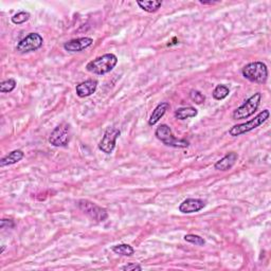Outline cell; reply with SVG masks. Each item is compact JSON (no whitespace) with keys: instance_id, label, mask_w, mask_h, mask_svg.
<instances>
[{"instance_id":"9c48e42d","label":"cell","mask_w":271,"mask_h":271,"mask_svg":"<svg viewBox=\"0 0 271 271\" xmlns=\"http://www.w3.org/2000/svg\"><path fill=\"white\" fill-rule=\"evenodd\" d=\"M120 135H121V131L118 128L108 127L99 143V148L105 154H111L116 147V142Z\"/></svg>"},{"instance_id":"277c9868","label":"cell","mask_w":271,"mask_h":271,"mask_svg":"<svg viewBox=\"0 0 271 271\" xmlns=\"http://www.w3.org/2000/svg\"><path fill=\"white\" fill-rule=\"evenodd\" d=\"M262 93L256 92L253 95H251L248 100L244 102L243 105H240L238 108L232 113L233 120H245L249 117L253 116L255 111L257 110L258 106L261 104Z\"/></svg>"},{"instance_id":"8992f818","label":"cell","mask_w":271,"mask_h":271,"mask_svg":"<svg viewBox=\"0 0 271 271\" xmlns=\"http://www.w3.org/2000/svg\"><path fill=\"white\" fill-rule=\"evenodd\" d=\"M77 206H79L81 211H83V213H85L90 218L95 221L102 222L108 218L107 210L98 206V204L92 201L87 199H81L77 202Z\"/></svg>"},{"instance_id":"5b68a950","label":"cell","mask_w":271,"mask_h":271,"mask_svg":"<svg viewBox=\"0 0 271 271\" xmlns=\"http://www.w3.org/2000/svg\"><path fill=\"white\" fill-rule=\"evenodd\" d=\"M155 135L166 146L176 147V148H185L190 145L189 141L183 139H177V138L174 137L170 126H167L166 124H161L159 127L156 129Z\"/></svg>"},{"instance_id":"d6986e66","label":"cell","mask_w":271,"mask_h":271,"mask_svg":"<svg viewBox=\"0 0 271 271\" xmlns=\"http://www.w3.org/2000/svg\"><path fill=\"white\" fill-rule=\"evenodd\" d=\"M230 93V89H229L228 86L226 85H217L215 87V89L213 90V98L217 101H221L226 99L227 96Z\"/></svg>"},{"instance_id":"5bb4252c","label":"cell","mask_w":271,"mask_h":271,"mask_svg":"<svg viewBox=\"0 0 271 271\" xmlns=\"http://www.w3.org/2000/svg\"><path fill=\"white\" fill-rule=\"evenodd\" d=\"M170 108H171V105H170V103H167V102H162V103L158 104V106L153 110L152 116H150V118H149V121H148L149 126L157 124L159 120L164 116L165 112L170 109Z\"/></svg>"},{"instance_id":"4fadbf2b","label":"cell","mask_w":271,"mask_h":271,"mask_svg":"<svg viewBox=\"0 0 271 271\" xmlns=\"http://www.w3.org/2000/svg\"><path fill=\"white\" fill-rule=\"evenodd\" d=\"M238 159V155L234 152H231L227 154L224 158H221L220 160H218L216 162L214 168L217 171H222V172H226L231 170L233 167V165L236 163V161Z\"/></svg>"},{"instance_id":"30bf717a","label":"cell","mask_w":271,"mask_h":271,"mask_svg":"<svg viewBox=\"0 0 271 271\" xmlns=\"http://www.w3.org/2000/svg\"><path fill=\"white\" fill-rule=\"evenodd\" d=\"M204 207H206V201L204 200L198 199V198H188L180 204L179 211L184 214H191L199 212Z\"/></svg>"},{"instance_id":"ffe728a7","label":"cell","mask_w":271,"mask_h":271,"mask_svg":"<svg viewBox=\"0 0 271 271\" xmlns=\"http://www.w3.org/2000/svg\"><path fill=\"white\" fill-rule=\"evenodd\" d=\"M30 13L28 12H19V13L15 14L13 17L11 18L12 22L14 23V25H22V23H25L26 21H28L30 19Z\"/></svg>"},{"instance_id":"d4e9b609","label":"cell","mask_w":271,"mask_h":271,"mask_svg":"<svg viewBox=\"0 0 271 271\" xmlns=\"http://www.w3.org/2000/svg\"><path fill=\"white\" fill-rule=\"evenodd\" d=\"M5 225H7L8 228H13L14 222H13V220H11V219H2L1 220V229H3Z\"/></svg>"},{"instance_id":"7402d4cb","label":"cell","mask_w":271,"mask_h":271,"mask_svg":"<svg viewBox=\"0 0 271 271\" xmlns=\"http://www.w3.org/2000/svg\"><path fill=\"white\" fill-rule=\"evenodd\" d=\"M184 240L188 243L194 244L196 246H203L206 244V240L199 235H195V234H186L184 236Z\"/></svg>"},{"instance_id":"ac0fdd59","label":"cell","mask_w":271,"mask_h":271,"mask_svg":"<svg viewBox=\"0 0 271 271\" xmlns=\"http://www.w3.org/2000/svg\"><path fill=\"white\" fill-rule=\"evenodd\" d=\"M111 249L116 254L123 255V256H130L134 254V252H135V249L127 244H121V245L113 246Z\"/></svg>"},{"instance_id":"9a60e30c","label":"cell","mask_w":271,"mask_h":271,"mask_svg":"<svg viewBox=\"0 0 271 271\" xmlns=\"http://www.w3.org/2000/svg\"><path fill=\"white\" fill-rule=\"evenodd\" d=\"M25 157V153L22 152L20 149H15L13 152L9 153L5 157H3L1 160H0V166H7V165H12L15 164L17 162H19L20 160H22V158Z\"/></svg>"},{"instance_id":"3957f363","label":"cell","mask_w":271,"mask_h":271,"mask_svg":"<svg viewBox=\"0 0 271 271\" xmlns=\"http://www.w3.org/2000/svg\"><path fill=\"white\" fill-rule=\"evenodd\" d=\"M269 117H270V111L268 109H265L258 113L256 117H254V119L250 120V121H247L246 123H242V124L234 125L233 127H231L230 130H229V134H230V136H232V137L242 136V135L246 134V132L253 130V129L257 128L258 126L264 124L269 119Z\"/></svg>"},{"instance_id":"e0dca14e","label":"cell","mask_w":271,"mask_h":271,"mask_svg":"<svg viewBox=\"0 0 271 271\" xmlns=\"http://www.w3.org/2000/svg\"><path fill=\"white\" fill-rule=\"evenodd\" d=\"M197 114H198L197 109L192 106L178 108V109L175 111V117L178 120H186V119L195 118Z\"/></svg>"},{"instance_id":"ba28073f","label":"cell","mask_w":271,"mask_h":271,"mask_svg":"<svg viewBox=\"0 0 271 271\" xmlns=\"http://www.w3.org/2000/svg\"><path fill=\"white\" fill-rule=\"evenodd\" d=\"M44 44L43 36L38 33H30L22 38L16 46V51L19 53H29L38 50Z\"/></svg>"},{"instance_id":"44dd1931","label":"cell","mask_w":271,"mask_h":271,"mask_svg":"<svg viewBox=\"0 0 271 271\" xmlns=\"http://www.w3.org/2000/svg\"><path fill=\"white\" fill-rule=\"evenodd\" d=\"M16 87V81L14 79H9L3 81L1 84H0V91L2 93H8L13 91Z\"/></svg>"},{"instance_id":"8fae6325","label":"cell","mask_w":271,"mask_h":271,"mask_svg":"<svg viewBox=\"0 0 271 271\" xmlns=\"http://www.w3.org/2000/svg\"><path fill=\"white\" fill-rule=\"evenodd\" d=\"M93 44V39L90 37H80L71 39L64 44V49L68 52H81L87 49Z\"/></svg>"},{"instance_id":"2e32d148","label":"cell","mask_w":271,"mask_h":271,"mask_svg":"<svg viewBox=\"0 0 271 271\" xmlns=\"http://www.w3.org/2000/svg\"><path fill=\"white\" fill-rule=\"evenodd\" d=\"M137 4L147 13H155L161 8L162 1L160 0H138Z\"/></svg>"},{"instance_id":"cb8c5ba5","label":"cell","mask_w":271,"mask_h":271,"mask_svg":"<svg viewBox=\"0 0 271 271\" xmlns=\"http://www.w3.org/2000/svg\"><path fill=\"white\" fill-rule=\"evenodd\" d=\"M121 269H122V270H125V271H130V270H142V267L140 266L139 264H127V265H125V266H123Z\"/></svg>"},{"instance_id":"6da1fadb","label":"cell","mask_w":271,"mask_h":271,"mask_svg":"<svg viewBox=\"0 0 271 271\" xmlns=\"http://www.w3.org/2000/svg\"><path fill=\"white\" fill-rule=\"evenodd\" d=\"M118 64V57L112 53H107L100 57H96L93 61L89 62L86 69L96 75H104L116 67Z\"/></svg>"},{"instance_id":"7c38bea8","label":"cell","mask_w":271,"mask_h":271,"mask_svg":"<svg viewBox=\"0 0 271 271\" xmlns=\"http://www.w3.org/2000/svg\"><path fill=\"white\" fill-rule=\"evenodd\" d=\"M96 88H98V81L87 80L85 82L79 84V85H76L75 91L77 96H80V98H86V96H89L92 93H94Z\"/></svg>"},{"instance_id":"603a6c76","label":"cell","mask_w":271,"mask_h":271,"mask_svg":"<svg viewBox=\"0 0 271 271\" xmlns=\"http://www.w3.org/2000/svg\"><path fill=\"white\" fill-rule=\"evenodd\" d=\"M190 98L193 102H194V103H196L198 105L204 103V101H206V96H204L200 91H198V90H194V89L191 90Z\"/></svg>"},{"instance_id":"52a82bcc","label":"cell","mask_w":271,"mask_h":271,"mask_svg":"<svg viewBox=\"0 0 271 271\" xmlns=\"http://www.w3.org/2000/svg\"><path fill=\"white\" fill-rule=\"evenodd\" d=\"M71 139V128L68 123H62L56 126L51 132L49 137V142L53 146L66 147Z\"/></svg>"},{"instance_id":"7a4b0ae2","label":"cell","mask_w":271,"mask_h":271,"mask_svg":"<svg viewBox=\"0 0 271 271\" xmlns=\"http://www.w3.org/2000/svg\"><path fill=\"white\" fill-rule=\"evenodd\" d=\"M245 79L257 84H265L268 79V68L263 62H253L247 64L242 69Z\"/></svg>"}]
</instances>
